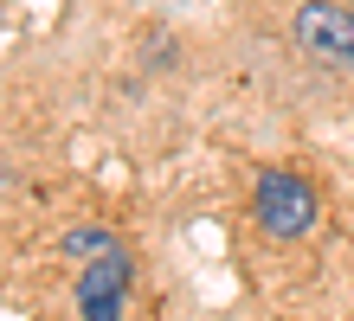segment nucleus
<instances>
[{"mask_svg": "<svg viewBox=\"0 0 354 321\" xmlns=\"http://www.w3.org/2000/svg\"><path fill=\"white\" fill-rule=\"evenodd\" d=\"M297 46L322 64H354V7H335V0L297 7Z\"/></svg>", "mask_w": 354, "mask_h": 321, "instance_id": "obj_2", "label": "nucleus"}, {"mask_svg": "<svg viewBox=\"0 0 354 321\" xmlns=\"http://www.w3.org/2000/svg\"><path fill=\"white\" fill-rule=\"evenodd\" d=\"M252 212L270 238H303L309 225H316V186L303 174H258V193H252Z\"/></svg>", "mask_w": 354, "mask_h": 321, "instance_id": "obj_1", "label": "nucleus"}, {"mask_svg": "<svg viewBox=\"0 0 354 321\" xmlns=\"http://www.w3.org/2000/svg\"><path fill=\"white\" fill-rule=\"evenodd\" d=\"M110 244H116V238H103V231H71V238H65V251H71V257H103Z\"/></svg>", "mask_w": 354, "mask_h": 321, "instance_id": "obj_4", "label": "nucleus"}, {"mask_svg": "<svg viewBox=\"0 0 354 321\" xmlns=\"http://www.w3.org/2000/svg\"><path fill=\"white\" fill-rule=\"evenodd\" d=\"M122 302H129V257H122V244H110L77 276V309L91 321H110V315H122Z\"/></svg>", "mask_w": 354, "mask_h": 321, "instance_id": "obj_3", "label": "nucleus"}]
</instances>
